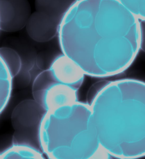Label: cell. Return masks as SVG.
Masks as SVG:
<instances>
[{"instance_id": "cell-1", "label": "cell", "mask_w": 145, "mask_h": 159, "mask_svg": "<svg viewBox=\"0 0 145 159\" xmlns=\"http://www.w3.org/2000/svg\"><path fill=\"white\" fill-rule=\"evenodd\" d=\"M141 34L140 20L117 0H77L58 31L64 54L83 68H92L94 59L115 61L123 49L134 50Z\"/></svg>"}, {"instance_id": "cell-2", "label": "cell", "mask_w": 145, "mask_h": 159, "mask_svg": "<svg viewBox=\"0 0 145 159\" xmlns=\"http://www.w3.org/2000/svg\"><path fill=\"white\" fill-rule=\"evenodd\" d=\"M75 102L47 111L42 118L40 145L49 158L74 159L83 155L85 110Z\"/></svg>"}, {"instance_id": "cell-3", "label": "cell", "mask_w": 145, "mask_h": 159, "mask_svg": "<svg viewBox=\"0 0 145 159\" xmlns=\"http://www.w3.org/2000/svg\"><path fill=\"white\" fill-rule=\"evenodd\" d=\"M77 90L59 81L49 68L35 78L32 94L34 99L47 111L75 102Z\"/></svg>"}, {"instance_id": "cell-4", "label": "cell", "mask_w": 145, "mask_h": 159, "mask_svg": "<svg viewBox=\"0 0 145 159\" xmlns=\"http://www.w3.org/2000/svg\"><path fill=\"white\" fill-rule=\"evenodd\" d=\"M31 14L28 0H0V29L7 32L25 27Z\"/></svg>"}, {"instance_id": "cell-5", "label": "cell", "mask_w": 145, "mask_h": 159, "mask_svg": "<svg viewBox=\"0 0 145 159\" xmlns=\"http://www.w3.org/2000/svg\"><path fill=\"white\" fill-rule=\"evenodd\" d=\"M46 111L34 99H27L18 104L11 116L15 130L39 129L42 118Z\"/></svg>"}, {"instance_id": "cell-6", "label": "cell", "mask_w": 145, "mask_h": 159, "mask_svg": "<svg viewBox=\"0 0 145 159\" xmlns=\"http://www.w3.org/2000/svg\"><path fill=\"white\" fill-rule=\"evenodd\" d=\"M60 24L45 14L36 11L31 14L25 27L31 39L44 42L50 40L58 34Z\"/></svg>"}, {"instance_id": "cell-7", "label": "cell", "mask_w": 145, "mask_h": 159, "mask_svg": "<svg viewBox=\"0 0 145 159\" xmlns=\"http://www.w3.org/2000/svg\"><path fill=\"white\" fill-rule=\"evenodd\" d=\"M49 69L59 81L77 89L80 86L84 73L79 66L64 54L57 57Z\"/></svg>"}, {"instance_id": "cell-8", "label": "cell", "mask_w": 145, "mask_h": 159, "mask_svg": "<svg viewBox=\"0 0 145 159\" xmlns=\"http://www.w3.org/2000/svg\"><path fill=\"white\" fill-rule=\"evenodd\" d=\"M77 0H35L36 11L61 22L65 14Z\"/></svg>"}, {"instance_id": "cell-9", "label": "cell", "mask_w": 145, "mask_h": 159, "mask_svg": "<svg viewBox=\"0 0 145 159\" xmlns=\"http://www.w3.org/2000/svg\"><path fill=\"white\" fill-rule=\"evenodd\" d=\"M3 158L43 159L40 150L25 145H14L0 154Z\"/></svg>"}, {"instance_id": "cell-10", "label": "cell", "mask_w": 145, "mask_h": 159, "mask_svg": "<svg viewBox=\"0 0 145 159\" xmlns=\"http://www.w3.org/2000/svg\"><path fill=\"white\" fill-rule=\"evenodd\" d=\"M0 57L6 64L12 78L20 71L22 66L20 57L15 49L8 47L0 48Z\"/></svg>"}, {"instance_id": "cell-11", "label": "cell", "mask_w": 145, "mask_h": 159, "mask_svg": "<svg viewBox=\"0 0 145 159\" xmlns=\"http://www.w3.org/2000/svg\"><path fill=\"white\" fill-rule=\"evenodd\" d=\"M139 19L145 20V0H117Z\"/></svg>"}]
</instances>
